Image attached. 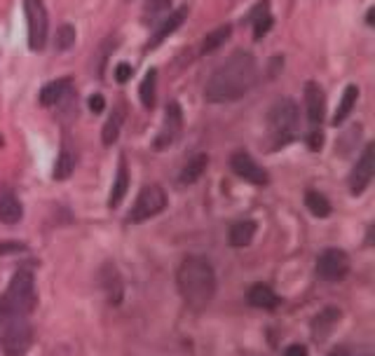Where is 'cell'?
<instances>
[{"instance_id":"cell-1","label":"cell","mask_w":375,"mask_h":356,"mask_svg":"<svg viewBox=\"0 0 375 356\" xmlns=\"http://www.w3.org/2000/svg\"><path fill=\"white\" fill-rule=\"evenodd\" d=\"M258 80V64L249 52H234L209 78L204 97L209 104H232L242 99Z\"/></svg>"},{"instance_id":"cell-2","label":"cell","mask_w":375,"mask_h":356,"mask_svg":"<svg viewBox=\"0 0 375 356\" xmlns=\"http://www.w3.org/2000/svg\"><path fill=\"white\" fill-rule=\"evenodd\" d=\"M181 298L190 310L202 312L216 295V272L202 256H188L176 274Z\"/></svg>"},{"instance_id":"cell-3","label":"cell","mask_w":375,"mask_h":356,"mask_svg":"<svg viewBox=\"0 0 375 356\" xmlns=\"http://www.w3.org/2000/svg\"><path fill=\"white\" fill-rule=\"evenodd\" d=\"M267 127H270L272 134V148H284L289 145L291 141H296L298 136V127H300V111L298 104L293 99H279L277 104L272 106V111L267 113Z\"/></svg>"},{"instance_id":"cell-4","label":"cell","mask_w":375,"mask_h":356,"mask_svg":"<svg viewBox=\"0 0 375 356\" xmlns=\"http://www.w3.org/2000/svg\"><path fill=\"white\" fill-rule=\"evenodd\" d=\"M5 302L17 317H29L38 305V291H36V277L29 267L15 272V277L10 279V286L5 291Z\"/></svg>"},{"instance_id":"cell-5","label":"cell","mask_w":375,"mask_h":356,"mask_svg":"<svg viewBox=\"0 0 375 356\" xmlns=\"http://www.w3.org/2000/svg\"><path fill=\"white\" fill-rule=\"evenodd\" d=\"M164 209H167V192L157 183H150V185L141 187L136 204L132 206L127 223H134V225L146 223V220H150L153 216H157V213Z\"/></svg>"},{"instance_id":"cell-6","label":"cell","mask_w":375,"mask_h":356,"mask_svg":"<svg viewBox=\"0 0 375 356\" xmlns=\"http://www.w3.org/2000/svg\"><path fill=\"white\" fill-rule=\"evenodd\" d=\"M26 24H29V47L33 52H43L47 43V29H50V19L43 0H24Z\"/></svg>"},{"instance_id":"cell-7","label":"cell","mask_w":375,"mask_h":356,"mask_svg":"<svg viewBox=\"0 0 375 356\" xmlns=\"http://www.w3.org/2000/svg\"><path fill=\"white\" fill-rule=\"evenodd\" d=\"M0 345H3L5 356H26L29 354V349L33 345V328L29 321H26V317L12 319V324L8 326V331H5Z\"/></svg>"},{"instance_id":"cell-8","label":"cell","mask_w":375,"mask_h":356,"mask_svg":"<svg viewBox=\"0 0 375 356\" xmlns=\"http://www.w3.org/2000/svg\"><path fill=\"white\" fill-rule=\"evenodd\" d=\"M350 274V256L343 248H326L317 258V277L324 281H343Z\"/></svg>"},{"instance_id":"cell-9","label":"cell","mask_w":375,"mask_h":356,"mask_svg":"<svg viewBox=\"0 0 375 356\" xmlns=\"http://www.w3.org/2000/svg\"><path fill=\"white\" fill-rule=\"evenodd\" d=\"M181 131H183V111H181L178 101H169L164 108V124L160 134L153 141V148L155 150H167L178 141Z\"/></svg>"},{"instance_id":"cell-10","label":"cell","mask_w":375,"mask_h":356,"mask_svg":"<svg viewBox=\"0 0 375 356\" xmlns=\"http://www.w3.org/2000/svg\"><path fill=\"white\" fill-rule=\"evenodd\" d=\"M373 173H375V145L368 143L361 152V157L357 159L354 169L350 173V190L352 194H361L371 185L373 180Z\"/></svg>"},{"instance_id":"cell-11","label":"cell","mask_w":375,"mask_h":356,"mask_svg":"<svg viewBox=\"0 0 375 356\" xmlns=\"http://www.w3.org/2000/svg\"><path fill=\"white\" fill-rule=\"evenodd\" d=\"M230 166L239 178L249 180V183H253V185H265L267 183V171L249 155V152H242V150L234 152V155L230 157Z\"/></svg>"},{"instance_id":"cell-12","label":"cell","mask_w":375,"mask_h":356,"mask_svg":"<svg viewBox=\"0 0 375 356\" xmlns=\"http://www.w3.org/2000/svg\"><path fill=\"white\" fill-rule=\"evenodd\" d=\"M99 284H101V288H104L108 305H120V302H122L125 281H122V274H120L115 263H104L101 272H99Z\"/></svg>"},{"instance_id":"cell-13","label":"cell","mask_w":375,"mask_h":356,"mask_svg":"<svg viewBox=\"0 0 375 356\" xmlns=\"http://www.w3.org/2000/svg\"><path fill=\"white\" fill-rule=\"evenodd\" d=\"M343 319V312H340V307H333V305H328L324 307L317 317L312 319V340L314 342H324L328 335H331L333 331H336V326H338V321Z\"/></svg>"},{"instance_id":"cell-14","label":"cell","mask_w":375,"mask_h":356,"mask_svg":"<svg viewBox=\"0 0 375 356\" xmlns=\"http://www.w3.org/2000/svg\"><path fill=\"white\" fill-rule=\"evenodd\" d=\"M305 108H307V118H310L312 129L324 122L326 115V94L317 83H307L305 85Z\"/></svg>"},{"instance_id":"cell-15","label":"cell","mask_w":375,"mask_h":356,"mask_svg":"<svg viewBox=\"0 0 375 356\" xmlns=\"http://www.w3.org/2000/svg\"><path fill=\"white\" fill-rule=\"evenodd\" d=\"M185 19H188V8H178V10L169 12V17H167L164 22L157 26L155 33H153V38L148 40V43H146V52H153L160 43H164V40L169 38L171 33H176V29H181V26H183Z\"/></svg>"},{"instance_id":"cell-16","label":"cell","mask_w":375,"mask_h":356,"mask_svg":"<svg viewBox=\"0 0 375 356\" xmlns=\"http://www.w3.org/2000/svg\"><path fill=\"white\" fill-rule=\"evenodd\" d=\"M22 218H24V206L19 197L10 187H0V223L17 225Z\"/></svg>"},{"instance_id":"cell-17","label":"cell","mask_w":375,"mask_h":356,"mask_svg":"<svg viewBox=\"0 0 375 356\" xmlns=\"http://www.w3.org/2000/svg\"><path fill=\"white\" fill-rule=\"evenodd\" d=\"M246 300L256 310H267V312H274L281 305V298L267 284H253L249 288V293H246Z\"/></svg>"},{"instance_id":"cell-18","label":"cell","mask_w":375,"mask_h":356,"mask_svg":"<svg viewBox=\"0 0 375 356\" xmlns=\"http://www.w3.org/2000/svg\"><path fill=\"white\" fill-rule=\"evenodd\" d=\"M125 118H127V106H125V101H120V104L113 108V113L108 115V120H106V124H104V131H101L104 145L115 143L118 136H120V129H122V124H125Z\"/></svg>"},{"instance_id":"cell-19","label":"cell","mask_w":375,"mask_h":356,"mask_svg":"<svg viewBox=\"0 0 375 356\" xmlns=\"http://www.w3.org/2000/svg\"><path fill=\"white\" fill-rule=\"evenodd\" d=\"M127 190H129V169H127L125 157H120L118 173H115V178H113L111 197H108V206H111V209H118V206L122 204Z\"/></svg>"},{"instance_id":"cell-20","label":"cell","mask_w":375,"mask_h":356,"mask_svg":"<svg viewBox=\"0 0 375 356\" xmlns=\"http://www.w3.org/2000/svg\"><path fill=\"white\" fill-rule=\"evenodd\" d=\"M256 232H258V225L253 223V220H237V223L230 227L227 241H230V246H234V248H244L253 241Z\"/></svg>"},{"instance_id":"cell-21","label":"cell","mask_w":375,"mask_h":356,"mask_svg":"<svg viewBox=\"0 0 375 356\" xmlns=\"http://www.w3.org/2000/svg\"><path fill=\"white\" fill-rule=\"evenodd\" d=\"M71 92V80L69 78H62V80H55V83L45 85L43 90H40V106H45V108H50V106H57L62 104L66 94Z\"/></svg>"},{"instance_id":"cell-22","label":"cell","mask_w":375,"mask_h":356,"mask_svg":"<svg viewBox=\"0 0 375 356\" xmlns=\"http://www.w3.org/2000/svg\"><path fill=\"white\" fill-rule=\"evenodd\" d=\"M76 164H78V152L73 150L69 138L64 141L62 150H59V157H57V164H55V180H66L76 171Z\"/></svg>"},{"instance_id":"cell-23","label":"cell","mask_w":375,"mask_h":356,"mask_svg":"<svg viewBox=\"0 0 375 356\" xmlns=\"http://www.w3.org/2000/svg\"><path fill=\"white\" fill-rule=\"evenodd\" d=\"M206 166H209V155H204V152H199V155L190 157V159H188V164L183 166V169H181L178 183L181 185L197 183V180L202 178V173L206 171Z\"/></svg>"},{"instance_id":"cell-24","label":"cell","mask_w":375,"mask_h":356,"mask_svg":"<svg viewBox=\"0 0 375 356\" xmlns=\"http://www.w3.org/2000/svg\"><path fill=\"white\" fill-rule=\"evenodd\" d=\"M249 22L253 24V38L256 40H260L267 31L272 29V15H270V3H267V0L258 3L256 8L251 10Z\"/></svg>"},{"instance_id":"cell-25","label":"cell","mask_w":375,"mask_h":356,"mask_svg":"<svg viewBox=\"0 0 375 356\" xmlns=\"http://www.w3.org/2000/svg\"><path fill=\"white\" fill-rule=\"evenodd\" d=\"M357 99H359V87L347 85L345 92H343V99H340V104H338L336 115H333V124H343L345 120L352 115L354 106H357Z\"/></svg>"},{"instance_id":"cell-26","label":"cell","mask_w":375,"mask_h":356,"mask_svg":"<svg viewBox=\"0 0 375 356\" xmlns=\"http://www.w3.org/2000/svg\"><path fill=\"white\" fill-rule=\"evenodd\" d=\"M232 36V26L230 24H223L218 29H213L211 33H206V38L202 40V55H213L218 47H223L227 43V38Z\"/></svg>"},{"instance_id":"cell-27","label":"cell","mask_w":375,"mask_h":356,"mask_svg":"<svg viewBox=\"0 0 375 356\" xmlns=\"http://www.w3.org/2000/svg\"><path fill=\"white\" fill-rule=\"evenodd\" d=\"M155 85H157V71L150 69L146 73L143 83L139 87V97H141V104H143V108H153L155 106Z\"/></svg>"},{"instance_id":"cell-28","label":"cell","mask_w":375,"mask_h":356,"mask_svg":"<svg viewBox=\"0 0 375 356\" xmlns=\"http://www.w3.org/2000/svg\"><path fill=\"white\" fill-rule=\"evenodd\" d=\"M305 204L317 218H326L331 216V201H328L321 192H314V190H307L305 192Z\"/></svg>"},{"instance_id":"cell-29","label":"cell","mask_w":375,"mask_h":356,"mask_svg":"<svg viewBox=\"0 0 375 356\" xmlns=\"http://www.w3.org/2000/svg\"><path fill=\"white\" fill-rule=\"evenodd\" d=\"M76 45V29L71 24H64L57 29V36H55V47L59 52H66Z\"/></svg>"},{"instance_id":"cell-30","label":"cell","mask_w":375,"mask_h":356,"mask_svg":"<svg viewBox=\"0 0 375 356\" xmlns=\"http://www.w3.org/2000/svg\"><path fill=\"white\" fill-rule=\"evenodd\" d=\"M171 3H174V0H148V3H146V8H143V22L146 24L153 22L155 17H160L162 12L169 10Z\"/></svg>"},{"instance_id":"cell-31","label":"cell","mask_w":375,"mask_h":356,"mask_svg":"<svg viewBox=\"0 0 375 356\" xmlns=\"http://www.w3.org/2000/svg\"><path fill=\"white\" fill-rule=\"evenodd\" d=\"M15 317H17V314L10 310L8 302H5V298L0 295V340H3L5 331H8V326L12 324V319H15Z\"/></svg>"},{"instance_id":"cell-32","label":"cell","mask_w":375,"mask_h":356,"mask_svg":"<svg viewBox=\"0 0 375 356\" xmlns=\"http://www.w3.org/2000/svg\"><path fill=\"white\" fill-rule=\"evenodd\" d=\"M115 45H118V38H108L106 43L101 45L104 50H101V57H99V62H97V76L101 78L104 76V66H106V62H108V55L111 52H115Z\"/></svg>"},{"instance_id":"cell-33","label":"cell","mask_w":375,"mask_h":356,"mask_svg":"<svg viewBox=\"0 0 375 356\" xmlns=\"http://www.w3.org/2000/svg\"><path fill=\"white\" fill-rule=\"evenodd\" d=\"M26 248H29V246H26L24 241H12V239L0 241V256H12V253H24Z\"/></svg>"},{"instance_id":"cell-34","label":"cell","mask_w":375,"mask_h":356,"mask_svg":"<svg viewBox=\"0 0 375 356\" xmlns=\"http://www.w3.org/2000/svg\"><path fill=\"white\" fill-rule=\"evenodd\" d=\"M321 145H324V134H321L319 127H314V129L307 134V148H310V150H321Z\"/></svg>"},{"instance_id":"cell-35","label":"cell","mask_w":375,"mask_h":356,"mask_svg":"<svg viewBox=\"0 0 375 356\" xmlns=\"http://www.w3.org/2000/svg\"><path fill=\"white\" fill-rule=\"evenodd\" d=\"M132 73H134V69H132L129 64H125V62H122V64H118V66H115V80H118L120 85H125L127 80L132 78Z\"/></svg>"},{"instance_id":"cell-36","label":"cell","mask_w":375,"mask_h":356,"mask_svg":"<svg viewBox=\"0 0 375 356\" xmlns=\"http://www.w3.org/2000/svg\"><path fill=\"white\" fill-rule=\"evenodd\" d=\"M106 108V99L101 97V94H94V97H90V111L94 113V115H99Z\"/></svg>"},{"instance_id":"cell-37","label":"cell","mask_w":375,"mask_h":356,"mask_svg":"<svg viewBox=\"0 0 375 356\" xmlns=\"http://www.w3.org/2000/svg\"><path fill=\"white\" fill-rule=\"evenodd\" d=\"M284 356H307V347L305 345H291V347H286Z\"/></svg>"},{"instance_id":"cell-38","label":"cell","mask_w":375,"mask_h":356,"mask_svg":"<svg viewBox=\"0 0 375 356\" xmlns=\"http://www.w3.org/2000/svg\"><path fill=\"white\" fill-rule=\"evenodd\" d=\"M328 356H350V352H347L345 347H338V349H333V352L328 354Z\"/></svg>"},{"instance_id":"cell-39","label":"cell","mask_w":375,"mask_h":356,"mask_svg":"<svg viewBox=\"0 0 375 356\" xmlns=\"http://www.w3.org/2000/svg\"><path fill=\"white\" fill-rule=\"evenodd\" d=\"M373 15H375V8L368 10V24H373Z\"/></svg>"}]
</instances>
